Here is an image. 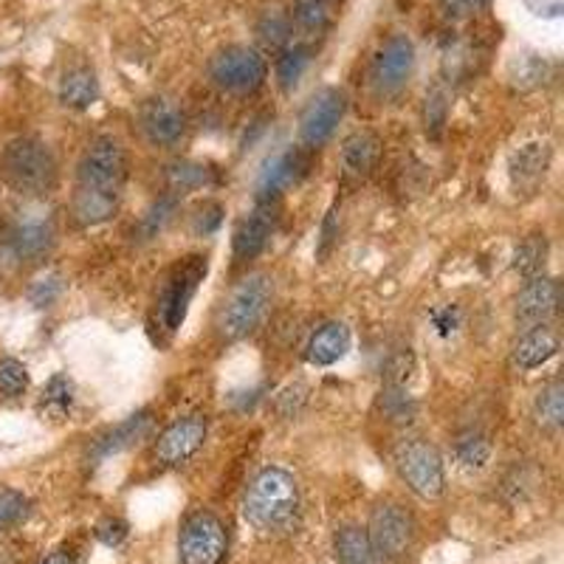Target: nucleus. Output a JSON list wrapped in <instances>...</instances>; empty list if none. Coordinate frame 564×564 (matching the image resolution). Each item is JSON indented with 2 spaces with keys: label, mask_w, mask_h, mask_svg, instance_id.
I'll return each instance as SVG.
<instances>
[{
  "label": "nucleus",
  "mask_w": 564,
  "mask_h": 564,
  "mask_svg": "<svg viewBox=\"0 0 564 564\" xmlns=\"http://www.w3.org/2000/svg\"><path fill=\"white\" fill-rule=\"evenodd\" d=\"M251 528L269 536H282L300 525V488L285 468H263L251 480L243 502Z\"/></svg>",
  "instance_id": "nucleus-1"
},
{
  "label": "nucleus",
  "mask_w": 564,
  "mask_h": 564,
  "mask_svg": "<svg viewBox=\"0 0 564 564\" xmlns=\"http://www.w3.org/2000/svg\"><path fill=\"white\" fill-rule=\"evenodd\" d=\"M0 178L7 181L14 193L43 198L57 186V159L45 141L34 135H18L0 150Z\"/></svg>",
  "instance_id": "nucleus-2"
},
{
  "label": "nucleus",
  "mask_w": 564,
  "mask_h": 564,
  "mask_svg": "<svg viewBox=\"0 0 564 564\" xmlns=\"http://www.w3.org/2000/svg\"><path fill=\"white\" fill-rule=\"evenodd\" d=\"M271 296H274V282L265 274H251L240 282L238 289L231 291V296L226 300L224 314H220V336L226 341H238L254 330L260 322H263L265 311L271 305Z\"/></svg>",
  "instance_id": "nucleus-3"
},
{
  "label": "nucleus",
  "mask_w": 564,
  "mask_h": 564,
  "mask_svg": "<svg viewBox=\"0 0 564 564\" xmlns=\"http://www.w3.org/2000/svg\"><path fill=\"white\" fill-rule=\"evenodd\" d=\"M269 77V63L251 45H229L209 63V79L226 94H254Z\"/></svg>",
  "instance_id": "nucleus-4"
},
{
  "label": "nucleus",
  "mask_w": 564,
  "mask_h": 564,
  "mask_svg": "<svg viewBox=\"0 0 564 564\" xmlns=\"http://www.w3.org/2000/svg\"><path fill=\"white\" fill-rule=\"evenodd\" d=\"M128 167V153L122 144L113 135H99L90 141V148L79 161V186L97 189V193L122 195Z\"/></svg>",
  "instance_id": "nucleus-5"
},
{
  "label": "nucleus",
  "mask_w": 564,
  "mask_h": 564,
  "mask_svg": "<svg viewBox=\"0 0 564 564\" xmlns=\"http://www.w3.org/2000/svg\"><path fill=\"white\" fill-rule=\"evenodd\" d=\"M395 466L404 477L406 486L421 497V500H437L446 488V475H443V460L437 449L423 437L404 441L395 449Z\"/></svg>",
  "instance_id": "nucleus-6"
},
{
  "label": "nucleus",
  "mask_w": 564,
  "mask_h": 564,
  "mask_svg": "<svg viewBox=\"0 0 564 564\" xmlns=\"http://www.w3.org/2000/svg\"><path fill=\"white\" fill-rule=\"evenodd\" d=\"M226 528L209 511L193 513L178 536V564H220L226 556Z\"/></svg>",
  "instance_id": "nucleus-7"
},
{
  "label": "nucleus",
  "mask_w": 564,
  "mask_h": 564,
  "mask_svg": "<svg viewBox=\"0 0 564 564\" xmlns=\"http://www.w3.org/2000/svg\"><path fill=\"white\" fill-rule=\"evenodd\" d=\"M54 238H57V231H54L52 218L20 215L0 240V254L12 260V263L34 265L45 260V254L54 249Z\"/></svg>",
  "instance_id": "nucleus-8"
},
{
  "label": "nucleus",
  "mask_w": 564,
  "mask_h": 564,
  "mask_svg": "<svg viewBox=\"0 0 564 564\" xmlns=\"http://www.w3.org/2000/svg\"><path fill=\"white\" fill-rule=\"evenodd\" d=\"M206 274V260L204 257H189L181 265H175L173 274L167 276L164 289L159 296V322L164 330H178L186 319V311H189V302H193L195 291H198V282Z\"/></svg>",
  "instance_id": "nucleus-9"
},
{
  "label": "nucleus",
  "mask_w": 564,
  "mask_h": 564,
  "mask_svg": "<svg viewBox=\"0 0 564 564\" xmlns=\"http://www.w3.org/2000/svg\"><path fill=\"white\" fill-rule=\"evenodd\" d=\"M412 70H415V45L406 34H392L372 59V88L379 97H392L410 83Z\"/></svg>",
  "instance_id": "nucleus-10"
},
{
  "label": "nucleus",
  "mask_w": 564,
  "mask_h": 564,
  "mask_svg": "<svg viewBox=\"0 0 564 564\" xmlns=\"http://www.w3.org/2000/svg\"><path fill=\"white\" fill-rule=\"evenodd\" d=\"M347 97L339 88H325L319 90L300 116V139L308 150L322 148L327 141L334 139L336 128L345 119Z\"/></svg>",
  "instance_id": "nucleus-11"
},
{
  "label": "nucleus",
  "mask_w": 564,
  "mask_h": 564,
  "mask_svg": "<svg viewBox=\"0 0 564 564\" xmlns=\"http://www.w3.org/2000/svg\"><path fill=\"white\" fill-rule=\"evenodd\" d=\"M209 435V423L204 415H186L170 423L155 443V460L164 466H184L189 457L198 455Z\"/></svg>",
  "instance_id": "nucleus-12"
},
{
  "label": "nucleus",
  "mask_w": 564,
  "mask_h": 564,
  "mask_svg": "<svg viewBox=\"0 0 564 564\" xmlns=\"http://www.w3.org/2000/svg\"><path fill=\"white\" fill-rule=\"evenodd\" d=\"M367 539L376 556H404L412 542V517L401 506H379L370 517Z\"/></svg>",
  "instance_id": "nucleus-13"
},
{
  "label": "nucleus",
  "mask_w": 564,
  "mask_h": 564,
  "mask_svg": "<svg viewBox=\"0 0 564 564\" xmlns=\"http://www.w3.org/2000/svg\"><path fill=\"white\" fill-rule=\"evenodd\" d=\"M311 170V153L305 148H285L274 159L265 161L260 181H257V198H282L285 189L300 184Z\"/></svg>",
  "instance_id": "nucleus-14"
},
{
  "label": "nucleus",
  "mask_w": 564,
  "mask_h": 564,
  "mask_svg": "<svg viewBox=\"0 0 564 564\" xmlns=\"http://www.w3.org/2000/svg\"><path fill=\"white\" fill-rule=\"evenodd\" d=\"M276 220H280V198H257L254 212L240 220L238 229H235V257L254 260L269 246Z\"/></svg>",
  "instance_id": "nucleus-15"
},
{
  "label": "nucleus",
  "mask_w": 564,
  "mask_h": 564,
  "mask_svg": "<svg viewBox=\"0 0 564 564\" xmlns=\"http://www.w3.org/2000/svg\"><path fill=\"white\" fill-rule=\"evenodd\" d=\"M139 122L141 130L148 133V139L153 144H159V148H173V144H178L186 130L184 110L167 97H153L141 105Z\"/></svg>",
  "instance_id": "nucleus-16"
},
{
  "label": "nucleus",
  "mask_w": 564,
  "mask_h": 564,
  "mask_svg": "<svg viewBox=\"0 0 564 564\" xmlns=\"http://www.w3.org/2000/svg\"><path fill=\"white\" fill-rule=\"evenodd\" d=\"M558 311V282L551 276H533L517 296V322L522 327H542Z\"/></svg>",
  "instance_id": "nucleus-17"
},
{
  "label": "nucleus",
  "mask_w": 564,
  "mask_h": 564,
  "mask_svg": "<svg viewBox=\"0 0 564 564\" xmlns=\"http://www.w3.org/2000/svg\"><path fill=\"white\" fill-rule=\"evenodd\" d=\"M381 161V139L370 130H356L352 135L345 139V148H341V164H345V173L352 178H367L372 170L379 167Z\"/></svg>",
  "instance_id": "nucleus-18"
},
{
  "label": "nucleus",
  "mask_w": 564,
  "mask_h": 564,
  "mask_svg": "<svg viewBox=\"0 0 564 564\" xmlns=\"http://www.w3.org/2000/svg\"><path fill=\"white\" fill-rule=\"evenodd\" d=\"M347 350H350V327L345 322H327L311 336L305 356L314 367H330L345 359Z\"/></svg>",
  "instance_id": "nucleus-19"
},
{
  "label": "nucleus",
  "mask_w": 564,
  "mask_h": 564,
  "mask_svg": "<svg viewBox=\"0 0 564 564\" xmlns=\"http://www.w3.org/2000/svg\"><path fill=\"white\" fill-rule=\"evenodd\" d=\"M558 352V336L547 327H531L511 350L513 367L520 370H536V367L547 365Z\"/></svg>",
  "instance_id": "nucleus-20"
},
{
  "label": "nucleus",
  "mask_w": 564,
  "mask_h": 564,
  "mask_svg": "<svg viewBox=\"0 0 564 564\" xmlns=\"http://www.w3.org/2000/svg\"><path fill=\"white\" fill-rule=\"evenodd\" d=\"M99 99V79L97 70L88 65L65 70L59 79V102L70 110H85Z\"/></svg>",
  "instance_id": "nucleus-21"
},
{
  "label": "nucleus",
  "mask_w": 564,
  "mask_h": 564,
  "mask_svg": "<svg viewBox=\"0 0 564 564\" xmlns=\"http://www.w3.org/2000/svg\"><path fill=\"white\" fill-rule=\"evenodd\" d=\"M150 423H153L150 412H135V415H130L128 421H122L119 426H113L108 435L99 437L97 446H94V460H105V457L119 455V452L135 446L141 437L148 435Z\"/></svg>",
  "instance_id": "nucleus-22"
},
{
  "label": "nucleus",
  "mask_w": 564,
  "mask_h": 564,
  "mask_svg": "<svg viewBox=\"0 0 564 564\" xmlns=\"http://www.w3.org/2000/svg\"><path fill=\"white\" fill-rule=\"evenodd\" d=\"M119 198L122 195H108L77 186V195H74V204H70V215H74V220L79 226H99L119 212Z\"/></svg>",
  "instance_id": "nucleus-23"
},
{
  "label": "nucleus",
  "mask_w": 564,
  "mask_h": 564,
  "mask_svg": "<svg viewBox=\"0 0 564 564\" xmlns=\"http://www.w3.org/2000/svg\"><path fill=\"white\" fill-rule=\"evenodd\" d=\"M547 167H551V144H525L511 155V178L517 186H533L545 178Z\"/></svg>",
  "instance_id": "nucleus-24"
},
{
  "label": "nucleus",
  "mask_w": 564,
  "mask_h": 564,
  "mask_svg": "<svg viewBox=\"0 0 564 564\" xmlns=\"http://www.w3.org/2000/svg\"><path fill=\"white\" fill-rule=\"evenodd\" d=\"M70 410H74V384L68 376H54L40 395L37 412L45 421H65Z\"/></svg>",
  "instance_id": "nucleus-25"
},
{
  "label": "nucleus",
  "mask_w": 564,
  "mask_h": 564,
  "mask_svg": "<svg viewBox=\"0 0 564 564\" xmlns=\"http://www.w3.org/2000/svg\"><path fill=\"white\" fill-rule=\"evenodd\" d=\"M513 271L525 280H533V276L545 274L547 265V240L545 235H531V238L522 240L517 249H513L511 257Z\"/></svg>",
  "instance_id": "nucleus-26"
},
{
  "label": "nucleus",
  "mask_w": 564,
  "mask_h": 564,
  "mask_svg": "<svg viewBox=\"0 0 564 564\" xmlns=\"http://www.w3.org/2000/svg\"><path fill=\"white\" fill-rule=\"evenodd\" d=\"M336 556L341 564H379L367 531L356 525H347L336 533Z\"/></svg>",
  "instance_id": "nucleus-27"
},
{
  "label": "nucleus",
  "mask_w": 564,
  "mask_h": 564,
  "mask_svg": "<svg viewBox=\"0 0 564 564\" xmlns=\"http://www.w3.org/2000/svg\"><path fill=\"white\" fill-rule=\"evenodd\" d=\"M311 65V48L305 43H294V45H285L276 59V79H280V88L282 90H291L296 88L302 77H305V70Z\"/></svg>",
  "instance_id": "nucleus-28"
},
{
  "label": "nucleus",
  "mask_w": 564,
  "mask_h": 564,
  "mask_svg": "<svg viewBox=\"0 0 564 564\" xmlns=\"http://www.w3.org/2000/svg\"><path fill=\"white\" fill-rule=\"evenodd\" d=\"M533 417H536L539 426L545 430H558L564 421V387L562 381H553L545 390L539 392L536 401H533Z\"/></svg>",
  "instance_id": "nucleus-29"
},
{
  "label": "nucleus",
  "mask_w": 564,
  "mask_h": 564,
  "mask_svg": "<svg viewBox=\"0 0 564 564\" xmlns=\"http://www.w3.org/2000/svg\"><path fill=\"white\" fill-rule=\"evenodd\" d=\"M209 178L212 170L204 167V164H193V161H181V164H173L167 170V181L173 193H193V189L209 184Z\"/></svg>",
  "instance_id": "nucleus-30"
},
{
  "label": "nucleus",
  "mask_w": 564,
  "mask_h": 564,
  "mask_svg": "<svg viewBox=\"0 0 564 564\" xmlns=\"http://www.w3.org/2000/svg\"><path fill=\"white\" fill-rule=\"evenodd\" d=\"M294 20L302 32L319 34L327 29V20H330V7H327V0H296Z\"/></svg>",
  "instance_id": "nucleus-31"
},
{
  "label": "nucleus",
  "mask_w": 564,
  "mask_h": 564,
  "mask_svg": "<svg viewBox=\"0 0 564 564\" xmlns=\"http://www.w3.org/2000/svg\"><path fill=\"white\" fill-rule=\"evenodd\" d=\"M257 34L265 48H285L291 40V20L282 12H265L257 23Z\"/></svg>",
  "instance_id": "nucleus-32"
},
{
  "label": "nucleus",
  "mask_w": 564,
  "mask_h": 564,
  "mask_svg": "<svg viewBox=\"0 0 564 564\" xmlns=\"http://www.w3.org/2000/svg\"><path fill=\"white\" fill-rule=\"evenodd\" d=\"M29 390V370L18 359H0V395L18 398Z\"/></svg>",
  "instance_id": "nucleus-33"
},
{
  "label": "nucleus",
  "mask_w": 564,
  "mask_h": 564,
  "mask_svg": "<svg viewBox=\"0 0 564 564\" xmlns=\"http://www.w3.org/2000/svg\"><path fill=\"white\" fill-rule=\"evenodd\" d=\"M457 460L466 468H482L491 460V443L482 435H468L457 443Z\"/></svg>",
  "instance_id": "nucleus-34"
},
{
  "label": "nucleus",
  "mask_w": 564,
  "mask_h": 564,
  "mask_svg": "<svg viewBox=\"0 0 564 564\" xmlns=\"http://www.w3.org/2000/svg\"><path fill=\"white\" fill-rule=\"evenodd\" d=\"M511 77L520 88H533L545 79V63L533 54H517V59L511 63Z\"/></svg>",
  "instance_id": "nucleus-35"
},
{
  "label": "nucleus",
  "mask_w": 564,
  "mask_h": 564,
  "mask_svg": "<svg viewBox=\"0 0 564 564\" xmlns=\"http://www.w3.org/2000/svg\"><path fill=\"white\" fill-rule=\"evenodd\" d=\"M446 113H449V99H446V94L441 88H435L426 97V105H423V122H426V133L432 139L441 135L443 124H446Z\"/></svg>",
  "instance_id": "nucleus-36"
},
{
  "label": "nucleus",
  "mask_w": 564,
  "mask_h": 564,
  "mask_svg": "<svg viewBox=\"0 0 564 564\" xmlns=\"http://www.w3.org/2000/svg\"><path fill=\"white\" fill-rule=\"evenodd\" d=\"M26 517V497L14 488H0V531L18 525Z\"/></svg>",
  "instance_id": "nucleus-37"
},
{
  "label": "nucleus",
  "mask_w": 564,
  "mask_h": 564,
  "mask_svg": "<svg viewBox=\"0 0 564 564\" xmlns=\"http://www.w3.org/2000/svg\"><path fill=\"white\" fill-rule=\"evenodd\" d=\"M384 412L392 417V421H398V423L410 421L412 412H415V406H412L410 398L404 395V387H390V390H387Z\"/></svg>",
  "instance_id": "nucleus-38"
},
{
  "label": "nucleus",
  "mask_w": 564,
  "mask_h": 564,
  "mask_svg": "<svg viewBox=\"0 0 564 564\" xmlns=\"http://www.w3.org/2000/svg\"><path fill=\"white\" fill-rule=\"evenodd\" d=\"M412 367H415V359H412L410 350L395 352L390 361H387V384L390 387H404L412 376Z\"/></svg>",
  "instance_id": "nucleus-39"
},
{
  "label": "nucleus",
  "mask_w": 564,
  "mask_h": 564,
  "mask_svg": "<svg viewBox=\"0 0 564 564\" xmlns=\"http://www.w3.org/2000/svg\"><path fill=\"white\" fill-rule=\"evenodd\" d=\"M173 212H175V200L173 198H164L161 204H155L153 209L148 212V218H144V229H148L150 238H153L155 231L164 229V224L173 218Z\"/></svg>",
  "instance_id": "nucleus-40"
},
{
  "label": "nucleus",
  "mask_w": 564,
  "mask_h": 564,
  "mask_svg": "<svg viewBox=\"0 0 564 564\" xmlns=\"http://www.w3.org/2000/svg\"><path fill=\"white\" fill-rule=\"evenodd\" d=\"M124 536H128V525H124L122 520H105V522H99L97 539H99V542H102V545L119 547L124 542Z\"/></svg>",
  "instance_id": "nucleus-41"
},
{
  "label": "nucleus",
  "mask_w": 564,
  "mask_h": 564,
  "mask_svg": "<svg viewBox=\"0 0 564 564\" xmlns=\"http://www.w3.org/2000/svg\"><path fill=\"white\" fill-rule=\"evenodd\" d=\"M59 294V276H48V280H40L37 285L32 289V302L37 308H45V305H52Z\"/></svg>",
  "instance_id": "nucleus-42"
},
{
  "label": "nucleus",
  "mask_w": 564,
  "mask_h": 564,
  "mask_svg": "<svg viewBox=\"0 0 564 564\" xmlns=\"http://www.w3.org/2000/svg\"><path fill=\"white\" fill-rule=\"evenodd\" d=\"M443 12L446 18L452 20H463V18H471L475 12H480L482 0H441Z\"/></svg>",
  "instance_id": "nucleus-43"
},
{
  "label": "nucleus",
  "mask_w": 564,
  "mask_h": 564,
  "mask_svg": "<svg viewBox=\"0 0 564 564\" xmlns=\"http://www.w3.org/2000/svg\"><path fill=\"white\" fill-rule=\"evenodd\" d=\"M432 322H435V330L441 336H452L457 330V325H460V311L457 308H443V311H435L432 314Z\"/></svg>",
  "instance_id": "nucleus-44"
},
{
  "label": "nucleus",
  "mask_w": 564,
  "mask_h": 564,
  "mask_svg": "<svg viewBox=\"0 0 564 564\" xmlns=\"http://www.w3.org/2000/svg\"><path fill=\"white\" fill-rule=\"evenodd\" d=\"M40 564H74V562H70V556L65 551H54V553H48V556H45Z\"/></svg>",
  "instance_id": "nucleus-45"
}]
</instances>
